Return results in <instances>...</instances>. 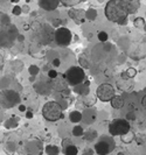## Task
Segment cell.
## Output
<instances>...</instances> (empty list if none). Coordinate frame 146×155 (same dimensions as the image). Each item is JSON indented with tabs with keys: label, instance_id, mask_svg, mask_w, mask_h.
I'll use <instances>...</instances> for the list:
<instances>
[{
	"label": "cell",
	"instance_id": "6da1fadb",
	"mask_svg": "<svg viewBox=\"0 0 146 155\" xmlns=\"http://www.w3.org/2000/svg\"><path fill=\"white\" fill-rule=\"evenodd\" d=\"M104 14L109 21L125 26L130 14V5L126 0H110L104 7Z\"/></svg>",
	"mask_w": 146,
	"mask_h": 155
},
{
	"label": "cell",
	"instance_id": "7a4b0ae2",
	"mask_svg": "<svg viewBox=\"0 0 146 155\" xmlns=\"http://www.w3.org/2000/svg\"><path fill=\"white\" fill-rule=\"evenodd\" d=\"M42 115L48 121H57L59 119L63 118L62 107L60 103L54 101V100L46 103L42 107Z\"/></svg>",
	"mask_w": 146,
	"mask_h": 155
},
{
	"label": "cell",
	"instance_id": "3957f363",
	"mask_svg": "<svg viewBox=\"0 0 146 155\" xmlns=\"http://www.w3.org/2000/svg\"><path fill=\"white\" fill-rule=\"evenodd\" d=\"M63 77H64V81H66L68 84L77 86V85L82 84L84 82V79H85V72H84V70L81 67L74 65V67H70L64 72Z\"/></svg>",
	"mask_w": 146,
	"mask_h": 155
},
{
	"label": "cell",
	"instance_id": "277c9868",
	"mask_svg": "<svg viewBox=\"0 0 146 155\" xmlns=\"http://www.w3.org/2000/svg\"><path fill=\"white\" fill-rule=\"evenodd\" d=\"M130 129V123L126 119H115L109 125V132L112 137H122L124 134H127Z\"/></svg>",
	"mask_w": 146,
	"mask_h": 155
},
{
	"label": "cell",
	"instance_id": "5b68a950",
	"mask_svg": "<svg viewBox=\"0 0 146 155\" xmlns=\"http://www.w3.org/2000/svg\"><path fill=\"white\" fill-rule=\"evenodd\" d=\"M19 101L20 96L13 90H4L0 92V107L2 109H11L19 104Z\"/></svg>",
	"mask_w": 146,
	"mask_h": 155
},
{
	"label": "cell",
	"instance_id": "8992f818",
	"mask_svg": "<svg viewBox=\"0 0 146 155\" xmlns=\"http://www.w3.org/2000/svg\"><path fill=\"white\" fill-rule=\"evenodd\" d=\"M54 40L61 47H67L73 41V34L69 28L60 27L54 32Z\"/></svg>",
	"mask_w": 146,
	"mask_h": 155
},
{
	"label": "cell",
	"instance_id": "52a82bcc",
	"mask_svg": "<svg viewBox=\"0 0 146 155\" xmlns=\"http://www.w3.org/2000/svg\"><path fill=\"white\" fill-rule=\"evenodd\" d=\"M96 95H97V98L99 99L101 101H111L112 98L116 96V92H115V87L109 83H103L101 84L97 90H96Z\"/></svg>",
	"mask_w": 146,
	"mask_h": 155
},
{
	"label": "cell",
	"instance_id": "ba28073f",
	"mask_svg": "<svg viewBox=\"0 0 146 155\" xmlns=\"http://www.w3.org/2000/svg\"><path fill=\"white\" fill-rule=\"evenodd\" d=\"M115 142L112 141V139H103V140L98 141L95 145V151L98 155H107L112 149H113Z\"/></svg>",
	"mask_w": 146,
	"mask_h": 155
},
{
	"label": "cell",
	"instance_id": "9c48e42d",
	"mask_svg": "<svg viewBox=\"0 0 146 155\" xmlns=\"http://www.w3.org/2000/svg\"><path fill=\"white\" fill-rule=\"evenodd\" d=\"M69 16L76 21V24H83L85 20V13L83 10H70L69 11Z\"/></svg>",
	"mask_w": 146,
	"mask_h": 155
},
{
	"label": "cell",
	"instance_id": "30bf717a",
	"mask_svg": "<svg viewBox=\"0 0 146 155\" xmlns=\"http://www.w3.org/2000/svg\"><path fill=\"white\" fill-rule=\"evenodd\" d=\"M39 6L46 11H53L59 6L60 0H38Z\"/></svg>",
	"mask_w": 146,
	"mask_h": 155
},
{
	"label": "cell",
	"instance_id": "8fae6325",
	"mask_svg": "<svg viewBox=\"0 0 146 155\" xmlns=\"http://www.w3.org/2000/svg\"><path fill=\"white\" fill-rule=\"evenodd\" d=\"M111 103V106L113 107V109H116V110H118V109H122L123 106H124V99L122 96H115L112 100L110 101Z\"/></svg>",
	"mask_w": 146,
	"mask_h": 155
},
{
	"label": "cell",
	"instance_id": "7c38bea8",
	"mask_svg": "<svg viewBox=\"0 0 146 155\" xmlns=\"http://www.w3.org/2000/svg\"><path fill=\"white\" fill-rule=\"evenodd\" d=\"M82 118H83V115H82V113L80 111H73V112H70L69 114V119H70V121L71 123H79L82 120Z\"/></svg>",
	"mask_w": 146,
	"mask_h": 155
},
{
	"label": "cell",
	"instance_id": "4fadbf2b",
	"mask_svg": "<svg viewBox=\"0 0 146 155\" xmlns=\"http://www.w3.org/2000/svg\"><path fill=\"white\" fill-rule=\"evenodd\" d=\"M97 137H98V133L96 131H93V129H89L87 133L83 134V138H84L85 141H93Z\"/></svg>",
	"mask_w": 146,
	"mask_h": 155
},
{
	"label": "cell",
	"instance_id": "5bb4252c",
	"mask_svg": "<svg viewBox=\"0 0 146 155\" xmlns=\"http://www.w3.org/2000/svg\"><path fill=\"white\" fill-rule=\"evenodd\" d=\"M63 153H64V155H77L79 148L74 145H69L66 148H63Z\"/></svg>",
	"mask_w": 146,
	"mask_h": 155
},
{
	"label": "cell",
	"instance_id": "9a60e30c",
	"mask_svg": "<svg viewBox=\"0 0 146 155\" xmlns=\"http://www.w3.org/2000/svg\"><path fill=\"white\" fill-rule=\"evenodd\" d=\"M46 153L47 155H59L60 153V148L57 146H53V145H48L46 147Z\"/></svg>",
	"mask_w": 146,
	"mask_h": 155
},
{
	"label": "cell",
	"instance_id": "2e32d148",
	"mask_svg": "<svg viewBox=\"0 0 146 155\" xmlns=\"http://www.w3.org/2000/svg\"><path fill=\"white\" fill-rule=\"evenodd\" d=\"M73 134H74L75 137H83V134H84V129H83V127L80 126V125L75 126L74 128H73Z\"/></svg>",
	"mask_w": 146,
	"mask_h": 155
},
{
	"label": "cell",
	"instance_id": "e0dca14e",
	"mask_svg": "<svg viewBox=\"0 0 146 155\" xmlns=\"http://www.w3.org/2000/svg\"><path fill=\"white\" fill-rule=\"evenodd\" d=\"M120 138H122V141H123L124 143H130V142H131V141L134 139V137H133L132 134H130V133H127V134H124V135H122Z\"/></svg>",
	"mask_w": 146,
	"mask_h": 155
},
{
	"label": "cell",
	"instance_id": "ac0fdd59",
	"mask_svg": "<svg viewBox=\"0 0 146 155\" xmlns=\"http://www.w3.org/2000/svg\"><path fill=\"white\" fill-rule=\"evenodd\" d=\"M97 37H98V41H101V42H106L107 41V34H106L105 32H99L98 34H97Z\"/></svg>",
	"mask_w": 146,
	"mask_h": 155
},
{
	"label": "cell",
	"instance_id": "d6986e66",
	"mask_svg": "<svg viewBox=\"0 0 146 155\" xmlns=\"http://www.w3.org/2000/svg\"><path fill=\"white\" fill-rule=\"evenodd\" d=\"M144 25H145V20H144L143 18H137V19L134 20V26H136V27L142 28V27H144Z\"/></svg>",
	"mask_w": 146,
	"mask_h": 155
},
{
	"label": "cell",
	"instance_id": "ffe728a7",
	"mask_svg": "<svg viewBox=\"0 0 146 155\" xmlns=\"http://www.w3.org/2000/svg\"><path fill=\"white\" fill-rule=\"evenodd\" d=\"M28 71H29V73L30 75H33V76H35V75H38L39 73V68L36 67V65H30L29 68H28Z\"/></svg>",
	"mask_w": 146,
	"mask_h": 155
},
{
	"label": "cell",
	"instance_id": "44dd1931",
	"mask_svg": "<svg viewBox=\"0 0 146 155\" xmlns=\"http://www.w3.org/2000/svg\"><path fill=\"white\" fill-rule=\"evenodd\" d=\"M18 126V124H16V121H14V120H7L6 123H5V127L6 128H14V127Z\"/></svg>",
	"mask_w": 146,
	"mask_h": 155
},
{
	"label": "cell",
	"instance_id": "7402d4cb",
	"mask_svg": "<svg viewBox=\"0 0 146 155\" xmlns=\"http://www.w3.org/2000/svg\"><path fill=\"white\" fill-rule=\"evenodd\" d=\"M57 76H59V72H57L56 70L52 69V70L48 71V77H49L50 79H55V78H57Z\"/></svg>",
	"mask_w": 146,
	"mask_h": 155
},
{
	"label": "cell",
	"instance_id": "603a6c76",
	"mask_svg": "<svg viewBox=\"0 0 146 155\" xmlns=\"http://www.w3.org/2000/svg\"><path fill=\"white\" fill-rule=\"evenodd\" d=\"M12 13H13L14 15H20L21 13H22V8L20 7V6H14L13 10H12Z\"/></svg>",
	"mask_w": 146,
	"mask_h": 155
},
{
	"label": "cell",
	"instance_id": "cb8c5ba5",
	"mask_svg": "<svg viewBox=\"0 0 146 155\" xmlns=\"http://www.w3.org/2000/svg\"><path fill=\"white\" fill-rule=\"evenodd\" d=\"M126 73H127V76H129L130 78H133V77L137 75V70H136L134 68H130V69H127Z\"/></svg>",
	"mask_w": 146,
	"mask_h": 155
},
{
	"label": "cell",
	"instance_id": "d4e9b609",
	"mask_svg": "<svg viewBox=\"0 0 146 155\" xmlns=\"http://www.w3.org/2000/svg\"><path fill=\"white\" fill-rule=\"evenodd\" d=\"M134 139H136V141L138 142V145H142V143L144 142V140H145V137L142 135V134H137V135L134 137Z\"/></svg>",
	"mask_w": 146,
	"mask_h": 155
},
{
	"label": "cell",
	"instance_id": "484cf974",
	"mask_svg": "<svg viewBox=\"0 0 146 155\" xmlns=\"http://www.w3.org/2000/svg\"><path fill=\"white\" fill-rule=\"evenodd\" d=\"M81 0H62V2L66 5V6H73V5H76V2H79Z\"/></svg>",
	"mask_w": 146,
	"mask_h": 155
},
{
	"label": "cell",
	"instance_id": "4316f807",
	"mask_svg": "<svg viewBox=\"0 0 146 155\" xmlns=\"http://www.w3.org/2000/svg\"><path fill=\"white\" fill-rule=\"evenodd\" d=\"M136 119V113L131 111V112H129L126 114V120H134Z\"/></svg>",
	"mask_w": 146,
	"mask_h": 155
},
{
	"label": "cell",
	"instance_id": "83f0119b",
	"mask_svg": "<svg viewBox=\"0 0 146 155\" xmlns=\"http://www.w3.org/2000/svg\"><path fill=\"white\" fill-rule=\"evenodd\" d=\"M69 145H71V140H70V139L63 140V148H66L67 146H69Z\"/></svg>",
	"mask_w": 146,
	"mask_h": 155
},
{
	"label": "cell",
	"instance_id": "f1b7e54d",
	"mask_svg": "<svg viewBox=\"0 0 146 155\" xmlns=\"http://www.w3.org/2000/svg\"><path fill=\"white\" fill-rule=\"evenodd\" d=\"M53 64L55 65V67H59V65L61 64V62H60V60H59V58H55V60L53 61Z\"/></svg>",
	"mask_w": 146,
	"mask_h": 155
},
{
	"label": "cell",
	"instance_id": "f546056e",
	"mask_svg": "<svg viewBox=\"0 0 146 155\" xmlns=\"http://www.w3.org/2000/svg\"><path fill=\"white\" fill-rule=\"evenodd\" d=\"M142 106L146 110V95L143 97V99H142Z\"/></svg>",
	"mask_w": 146,
	"mask_h": 155
},
{
	"label": "cell",
	"instance_id": "4dcf8cb0",
	"mask_svg": "<svg viewBox=\"0 0 146 155\" xmlns=\"http://www.w3.org/2000/svg\"><path fill=\"white\" fill-rule=\"evenodd\" d=\"M33 117H34V115H33V112H32V111H28V112L26 113V118H27V119H32Z\"/></svg>",
	"mask_w": 146,
	"mask_h": 155
},
{
	"label": "cell",
	"instance_id": "1f68e13d",
	"mask_svg": "<svg viewBox=\"0 0 146 155\" xmlns=\"http://www.w3.org/2000/svg\"><path fill=\"white\" fill-rule=\"evenodd\" d=\"M19 111L20 112H25L26 111V106L25 105H19Z\"/></svg>",
	"mask_w": 146,
	"mask_h": 155
},
{
	"label": "cell",
	"instance_id": "d6a6232c",
	"mask_svg": "<svg viewBox=\"0 0 146 155\" xmlns=\"http://www.w3.org/2000/svg\"><path fill=\"white\" fill-rule=\"evenodd\" d=\"M62 95H63V96H69V95H70V91H69L68 89H64V90L62 91Z\"/></svg>",
	"mask_w": 146,
	"mask_h": 155
},
{
	"label": "cell",
	"instance_id": "836d02e7",
	"mask_svg": "<svg viewBox=\"0 0 146 155\" xmlns=\"http://www.w3.org/2000/svg\"><path fill=\"white\" fill-rule=\"evenodd\" d=\"M19 40H20V41H22V40H24V36H22V35H21V36H19Z\"/></svg>",
	"mask_w": 146,
	"mask_h": 155
},
{
	"label": "cell",
	"instance_id": "e575fe53",
	"mask_svg": "<svg viewBox=\"0 0 146 155\" xmlns=\"http://www.w3.org/2000/svg\"><path fill=\"white\" fill-rule=\"evenodd\" d=\"M34 78H35V77H34V76H32V77L29 78V81H32V82H33V81H34Z\"/></svg>",
	"mask_w": 146,
	"mask_h": 155
},
{
	"label": "cell",
	"instance_id": "d590c367",
	"mask_svg": "<svg viewBox=\"0 0 146 155\" xmlns=\"http://www.w3.org/2000/svg\"><path fill=\"white\" fill-rule=\"evenodd\" d=\"M19 0H12V2H18Z\"/></svg>",
	"mask_w": 146,
	"mask_h": 155
},
{
	"label": "cell",
	"instance_id": "8d00e7d4",
	"mask_svg": "<svg viewBox=\"0 0 146 155\" xmlns=\"http://www.w3.org/2000/svg\"><path fill=\"white\" fill-rule=\"evenodd\" d=\"M118 155H125V154H124L123 152H120V153H119V154H118Z\"/></svg>",
	"mask_w": 146,
	"mask_h": 155
},
{
	"label": "cell",
	"instance_id": "74e56055",
	"mask_svg": "<svg viewBox=\"0 0 146 155\" xmlns=\"http://www.w3.org/2000/svg\"><path fill=\"white\" fill-rule=\"evenodd\" d=\"M144 93H145V95H146V89H145V90H144Z\"/></svg>",
	"mask_w": 146,
	"mask_h": 155
},
{
	"label": "cell",
	"instance_id": "f35d334b",
	"mask_svg": "<svg viewBox=\"0 0 146 155\" xmlns=\"http://www.w3.org/2000/svg\"><path fill=\"white\" fill-rule=\"evenodd\" d=\"M60 1H62V0H60Z\"/></svg>",
	"mask_w": 146,
	"mask_h": 155
}]
</instances>
